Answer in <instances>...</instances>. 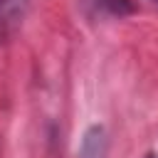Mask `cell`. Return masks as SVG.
<instances>
[{
    "label": "cell",
    "instance_id": "cell-1",
    "mask_svg": "<svg viewBox=\"0 0 158 158\" xmlns=\"http://www.w3.org/2000/svg\"><path fill=\"white\" fill-rule=\"evenodd\" d=\"M32 0H0V42L12 35V30L22 22Z\"/></svg>",
    "mask_w": 158,
    "mask_h": 158
},
{
    "label": "cell",
    "instance_id": "cell-2",
    "mask_svg": "<svg viewBox=\"0 0 158 158\" xmlns=\"http://www.w3.org/2000/svg\"><path fill=\"white\" fill-rule=\"evenodd\" d=\"M106 148H109V141H106V131L104 126L94 123L84 131L81 136V143H79V158H106Z\"/></svg>",
    "mask_w": 158,
    "mask_h": 158
},
{
    "label": "cell",
    "instance_id": "cell-3",
    "mask_svg": "<svg viewBox=\"0 0 158 158\" xmlns=\"http://www.w3.org/2000/svg\"><path fill=\"white\" fill-rule=\"evenodd\" d=\"M84 5L96 15H109V17H126L136 12V5L131 0H84Z\"/></svg>",
    "mask_w": 158,
    "mask_h": 158
},
{
    "label": "cell",
    "instance_id": "cell-4",
    "mask_svg": "<svg viewBox=\"0 0 158 158\" xmlns=\"http://www.w3.org/2000/svg\"><path fill=\"white\" fill-rule=\"evenodd\" d=\"M148 158H158V153H148Z\"/></svg>",
    "mask_w": 158,
    "mask_h": 158
},
{
    "label": "cell",
    "instance_id": "cell-5",
    "mask_svg": "<svg viewBox=\"0 0 158 158\" xmlns=\"http://www.w3.org/2000/svg\"><path fill=\"white\" fill-rule=\"evenodd\" d=\"M156 2H158V0H156Z\"/></svg>",
    "mask_w": 158,
    "mask_h": 158
}]
</instances>
